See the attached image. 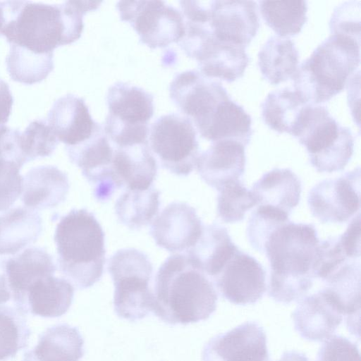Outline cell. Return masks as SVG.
Here are the masks:
<instances>
[{
  "label": "cell",
  "instance_id": "cell-7",
  "mask_svg": "<svg viewBox=\"0 0 361 361\" xmlns=\"http://www.w3.org/2000/svg\"><path fill=\"white\" fill-rule=\"evenodd\" d=\"M108 270L114 285V310L120 318L135 322L152 312L153 267L145 254L133 248L120 250L109 259Z\"/></svg>",
  "mask_w": 361,
  "mask_h": 361
},
{
  "label": "cell",
  "instance_id": "cell-41",
  "mask_svg": "<svg viewBox=\"0 0 361 361\" xmlns=\"http://www.w3.org/2000/svg\"><path fill=\"white\" fill-rule=\"evenodd\" d=\"M340 243L349 259L360 257V214L349 224L345 231L338 236Z\"/></svg>",
  "mask_w": 361,
  "mask_h": 361
},
{
  "label": "cell",
  "instance_id": "cell-32",
  "mask_svg": "<svg viewBox=\"0 0 361 361\" xmlns=\"http://www.w3.org/2000/svg\"><path fill=\"white\" fill-rule=\"evenodd\" d=\"M6 66L14 81L32 85L44 80L53 71V53L38 54L11 44Z\"/></svg>",
  "mask_w": 361,
  "mask_h": 361
},
{
  "label": "cell",
  "instance_id": "cell-30",
  "mask_svg": "<svg viewBox=\"0 0 361 361\" xmlns=\"http://www.w3.org/2000/svg\"><path fill=\"white\" fill-rule=\"evenodd\" d=\"M309 104L311 103L295 90H276L269 92L262 104V116L272 130L291 135Z\"/></svg>",
  "mask_w": 361,
  "mask_h": 361
},
{
  "label": "cell",
  "instance_id": "cell-35",
  "mask_svg": "<svg viewBox=\"0 0 361 361\" xmlns=\"http://www.w3.org/2000/svg\"><path fill=\"white\" fill-rule=\"evenodd\" d=\"M218 191L217 213L225 223L242 221L245 213L257 205L251 190L247 189L240 179L226 183Z\"/></svg>",
  "mask_w": 361,
  "mask_h": 361
},
{
  "label": "cell",
  "instance_id": "cell-27",
  "mask_svg": "<svg viewBox=\"0 0 361 361\" xmlns=\"http://www.w3.org/2000/svg\"><path fill=\"white\" fill-rule=\"evenodd\" d=\"M301 183L289 169L276 168L264 173L255 182L251 191L257 205H266L290 214L298 204Z\"/></svg>",
  "mask_w": 361,
  "mask_h": 361
},
{
  "label": "cell",
  "instance_id": "cell-10",
  "mask_svg": "<svg viewBox=\"0 0 361 361\" xmlns=\"http://www.w3.org/2000/svg\"><path fill=\"white\" fill-rule=\"evenodd\" d=\"M169 95L204 139L221 105L230 98L221 82L195 70L177 74L170 84Z\"/></svg>",
  "mask_w": 361,
  "mask_h": 361
},
{
  "label": "cell",
  "instance_id": "cell-5",
  "mask_svg": "<svg viewBox=\"0 0 361 361\" xmlns=\"http://www.w3.org/2000/svg\"><path fill=\"white\" fill-rule=\"evenodd\" d=\"M360 62V43L331 35L298 66L295 90L312 104L326 102L344 89Z\"/></svg>",
  "mask_w": 361,
  "mask_h": 361
},
{
  "label": "cell",
  "instance_id": "cell-22",
  "mask_svg": "<svg viewBox=\"0 0 361 361\" xmlns=\"http://www.w3.org/2000/svg\"><path fill=\"white\" fill-rule=\"evenodd\" d=\"M68 189L66 173L53 166H37L23 178L21 201L32 210L53 208L66 200Z\"/></svg>",
  "mask_w": 361,
  "mask_h": 361
},
{
  "label": "cell",
  "instance_id": "cell-44",
  "mask_svg": "<svg viewBox=\"0 0 361 361\" xmlns=\"http://www.w3.org/2000/svg\"><path fill=\"white\" fill-rule=\"evenodd\" d=\"M11 299V292L6 273L5 260L0 259V305Z\"/></svg>",
  "mask_w": 361,
  "mask_h": 361
},
{
  "label": "cell",
  "instance_id": "cell-12",
  "mask_svg": "<svg viewBox=\"0 0 361 361\" xmlns=\"http://www.w3.org/2000/svg\"><path fill=\"white\" fill-rule=\"evenodd\" d=\"M360 168L343 176L325 179L310 191L307 204L312 214L322 223H344L360 207Z\"/></svg>",
  "mask_w": 361,
  "mask_h": 361
},
{
  "label": "cell",
  "instance_id": "cell-40",
  "mask_svg": "<svg viewBox=\"0 0 361 361\" xmlns=\"http://www.w3.org/2000/svg\"><path fill=\"white\" fill-rule=\"evenodd\" d=\"M317 361H361L357 345L345 337L332 335L320 347Z\"/></svg>",
  "mask_w": 361,
  "mask_h": 361
},
{
  "label": "cell",
  "instance_id": "cell-23",
  "mask_svg": "<svg viewBox=\"0 0 361 361\" xmlns=\"http://www.w3.org/2000/svg\"><path fill=\"white\" fill-rule=\"evenodd\" d=\"M84 352V339L78 329L57 324L39 335L37 344L24 353L22 361H79Z\"/></svg>",
  "mask_w": 361,
  "mask_h": 361
},
{
  "label": "cell",
  "instance_id": "cell-20",
  "mask_svg": "<svg viewBox=\"0 0 361 361\" xmlns=\"http://www.w3.org/2000/svg\"><path fill=\"white\" fill-rule=\"evenodd\" d=\"M245 147L234 141L212 142L197 159L196 168L200 177L217 190L226 183L240 179L245 169Z\"/></svg>",
  "mask_w": 361,
  "mask_h": 361
},
{
  "label": "cell",
  "instance_id": "cell-31",
  "mask_svg": "<svg viewBox=\"0 0 361 361\" xmlns=\"http://www.w3.org/2000/svg\"><path fill=\"white\" fill-rule=\"evenodd\" d=\"M159 194L152 186L143 190L128 188L115 204L118 220L130 229L147 226L158 213Z\"/></svg>",
  "mask_w": 361,
  "mask_h": 361
},
{
  "label": "cell",
  "instance_id": "cell-9",
  "mask_svg": "<svg viewBox=\"0 0 361 361\" xmlns=\"http://www.w3.org/2000/svg\"><path fill=\"white\" fill-rule=\"evenodd\" d=\"M149 147L161 166L178 176H188L200 156L196 130L186 117L172 113L158 118L149 131Z\"/></svg>",
  "mask_w": 361,
  "mask_h": 361
},
{
  "label": "cell",
  "instance_id": "cell-43",
  "mask_svg": "<svg viewBox=\"0 0 361 361\" xmlns=\"http://www.w3.org/2000/svg\"><path fill=\"white\" fill-rule=\"evenodd\" d=\"M13 103V96L8 84L0 79V137L8 128L6 123L11 114Z\"/></svg>",
  "mask_w": 361,
  "mask_h": 361
},
{
  "label": "cell",
  "instance_id": "cell-36",
  "mask_svg": "<svg viewBox=\"0 0 361 361\" xmlns=\"http://www.w3.org/2000/svg\"><path fill=\"white\" fill-rule=\"evenodd\" d=\"M18 143L27 163L36 158L50 156L55 150L59 140L46 121L35 120L24 131L19 130Z\"/></svg>",
  "mask_w": 361,
  "mask_h": 361
},
{
  "label": "cell",
  "instance_id": "cell-15",
  "mask_svg": "<svg viewBox=\"0 0 361 361\" xmlns=\"http://www.w3.org/2000/svg\"><path fill=\"white\" fill-rule=\"evenodd\" d=\"M202 361H271L262 326L246 322L219 334L204 345Z\"/></svg>",
  "mask_w": 361,
  "mask_h": 361
},
{
  "label": "cell",
  "instance_id": "cell-2",
  "mask_svg": "<svg viewBox=\"0 0 361 361\" xmlns=\"http://www.w3.org/2000/svg\"><path fill=\"white\" fill-rule=\"evenodd\" d=\"M152 312L169 324L207 319L216 310L218 295L212 282L186 255L168 257L155 279Z\"/></svg>",
  "mask_w": 361,
  "mask_h": 361
},
{
  "label": "cell",
  "instance_id": "cell-21",
  "mask_svg": "<svg viewBox=\"0 0 361 361\" xmlns=\"http://www.w3.org/2000/svg\"><path fill=\"white\" fill-rule=\"evenodd\" d=\"M73 295L74 288L68 281L49 275L34 281L14 307L26 315L30 312L42 317L55 318L67 312Z\"/></svg>",
  "mask_w": 361,
  "mask_h": 361
},
{
  "label": "cell",
  "instance_id": "cell-6",
  "mask_svg": "<svg viewBox=\"0 0 361 361\" xmlns=\"http://www.w3.org/2000/svg\"><path fill=\"white\" fill-rule=\"evenodd\" d=\"M292 135L305 147L310 161L318 172L343 170L353 154L350 129L341 126L323 106L309 104Z\"/></svg>",
  "mask_w": 361,
  "mask_h": 361
},
{
  "label": "cell",
  "instance_id": "cell-8",
  "mask_svg": "<svg viewBox=\"0 0 361 361\" xmlns=\"http://www.w3.org/2000/svg\"><path fill=\"white\" fill-rule=\"evenodd\" d=\"M108 114L104 131L116 147L148 142L149 122L154 114V97L144 89L123 82L107 92Z\"/></svg>",
  "mask_w": 361,
  "mask_h": 361
},
{
  "label": "cell",
  "instance_id": "cell-1",
  "mask_svg": "<svg viewBox=\"0 0 361 361\" xmlns=\"http://www.w3.org/2000/svg\"><path fill=\"white\" fill-rule=\"evenodd\" d=\"M320 241L314 225L288 221L267 240L263 252L270 264L268 294L285 304L302 298L313 284Z\"/></svg>",
  "mask_w": 361,
  "mask_h": 361
},
{
  "label": "cell",
  "instance_id": "cell-19",
  "mask_svg": "<svg viewBox=\"0 0 361 361\" xmlns=\"http://www.w3.org/2000/svg\"><path fill=\"white\" fill-rule=\"evenodd\" d=\"M190 58L197 61L204 76L228 82L242 77L249 62L245 47L219 41L212 35L197 44Z\"/></svg>",
  "mask_w": 361,
  "mask_h": 361
},
{
  "label": "cell",
  "instance_id": "cell-33",
  "mask_svg": "<svg viewBox=\"0 0 361 361\" xmlns=\"http://www.w3.org/2000/svg\"><path fill=\"white\" fill-rule=\"evenodd\" d=\"M260 12L265 23L280 37L298 34L306 23V1H260Z\"/></svg>",
  "mask_w": 361,
  "mask_h": 361
},
{
  "label": "cell",
  "instance_id": "cell-11",
  "mask_svg": "<svg viewBox=\"0 0 361 361\" xmlns=\"http://www.w3.org/2000/svg\"><path fill=\"white\" fill-rule=\"evenodd\" d=\"M121 20L128 22L140 40L151 49L178 42L185 33L182 14L163 1H119Z\"/></svg>",
  "mask_w": 361,
  "mask_h": 361
},
{
  "label": "cell",
  "instance_id": "cell-25",
  "mask_svg": "<svg viewBox=\"0 0 361 361\" xmlns=\"http://www.w3.org/2000/svg\"><path fill=\"white\" fill-rule=\"evenodd\" d=\"M114 171L129 189L147 190L156 177L157 164L148 142L114 147Z\"/></svg>",
  "mask_w": 361,
  "mask_h": 361
},
{
  "label": "cell",
  "instance_id": "cell-38",
  "mask_svg": "<svg viewBox=\"0 0 361 361\" xmlns=\"http://www.w3.org/2000/svg\"><path fill=\"white\" fill-rule=\"evenodd\" d=\"M360 1H345L334 11L329 21L331 35L360 43Z\"/></svg>",
  "mask_w": 361,
  "mask_h": 361
},
{
  "label": "cell",
  "instance_id": "cell-16",
  "mask_svg": "<svg viewBox=\"0 0 361 361\" xmlns=\"http://www.w3.org/2000/svg\"><path fill=\"white\" fill-rule=\"evenodd\" d=\"M208 25L216 39L245 48L259 27L253 1H209Z\"/></svg>",
  "mask_w": 361,
  "mask_h": 361
},
{
  "label": "cell",
  "instance_id": "cell-3",
  "mask_svg": "<svg viewBox=\"0 0 361 361\" xmlns=\"http://www.w3.org/2000/svg\"><path fill=\"white\" fill-rule=\"evenodd\" d=\"M102 1H67L51 5L20 1L1 35L11 44L38 54H49L58 47L78 40L82 32L83 16Z\"/></svg>",
  "mask_w": 361,
  "mask_h": 361
},
{
  "label": "cell",
  "instance_id": "cell-34",
  "mask_svg": "<svg viewBox=\"0 0 361 361\" xmlns=\"http://www.w3.org/2000/svg\"><path fill=\"white\" fill-rule=\"evenodd\" d=\"M27 315L16 307L0 305V361L13 359L29 343Z\"/></svg>",
  "mask_w": 361,
  "mask_h": 361
},
{
  "label": "cell",
  "instance_id": "cell-24",
  "mask_svg": "<svg viewBox=\"0 0 361 361\" xmlns=\"http://www.w3.org/2000/svg\"><path fill=\"white\" fill-rule=\"evenodd\" d=\"M238 250L227 229L213 224L204 226L200 238L186 251V255L206 275L214 278Z\"/></svg>",
  "mask_w": 361,
  "mask_h": 361
},
{
  "label": "cell",
  "instance_id": "cell-18",
  "mask_svg": "<svg viewBox=\"0 0 361 361\" xmlns=\"http://www.w3.org/2000/svg\"><path fill=\"white\" fill-rule=\"evenodd\" d=\"M47 123L66 147L87 141L102 128L92 118L85 100L73 94L61 97L54 102Z\"/></svg>",
  "mask_w": 361,
  "mask_h": 361
},
{
  "label": "cell",
  "instance_id": "cell-37",
  "mask_svg": "<svg viewBox=\"0 0 361 361\" xmlns=\"http://www.w3.org/2000/svg\"><path fill=\"white\" fill-rule=\"evenodd\" d=\"M289 214L283 210L266 205H257L247 222L246 234L249 243L255 250L263 252L271 234L289 221Z\"/></svg>",
  "mask_w": 361,
  "mask_h": 361
},
{
  "label": "cell",
  "instance_id": "cell-29",
  "mask_svg": "<svg viewBox=\"0 0 361 361\" xmlns=\"http://www.w3.org/2000/svg\"><path fill=\"white\" fill-rule=\"evenodd\" d=\"M298 51L288 38L271 36L260 49L258 65L261 73L271 85L292 79L298 68Z\"/></svg>",
  "mask_w": 361,
  "mask_h": 361
},
{
  "label": "cell",
  "instance_id": "cell-46",
  "mask_svg": "<svg viewBox=\"0 0 361 361\" xmlns=\"http://www.w3.org/2000/svg\"><path fill=\"white\" fill-rule=\"evenodd\" d=\"M4 25V13L1 1H0V32Z\"/></svg>",
  "mask_w": 361,
  "mask_h": 361
},
{
  "label": "cell",
  "instance_id": "cell-4",
  "mask_svg": "<svg viewBox=\"0 0 361 361\" xmlns=\"http://www.w3.org/2000/svg\"><path fill=\"white\" fill-rule=\"evenodd\" d=\"M60 271L78 288L91 287L102 277L105 262L104 233L85 209L62 216L54 234Z\"/></svg>",
  "mask_w": 361,
  "mask_h": 361
},
{
  "label": "cell",
  "instance_id": "cell-17",
  "mask_svg": "<svg viewBox=\"0 0 361 361\" xmlns=\"http://www.w3.org/2000/svg\"><path fill=\"white\" fill-rule=\"evenodd\" d=\"M203 228L193 207L174 202L154 220L150 233L159 247L172 252H182L195 245Z\"/></svg>",
  "mask_w": 361,
  "mask_h": 361
},
{
  "label": "cell",
  "instance_id": "cell-14",
  "mask_svg": "<svg viewBox=\"0 0 361 361\" xmlns=\"http://www.w3.org/2000/svg\"><path fill=\"white\" fill-rule=\"evenodd\" d=\"M344 307L328 287L304 297L292 314L295 329L303 338L322 341L335 332L343 321Z\"/></svg>",
  "mask_w": 361,
  "mask_h": 361
},
{
  "label": "cell",
  "instance_id": "cell-26",
  "mask_svg": "<svg viewBox=\"0 0 361 361\" xmlns=\"http://www.w3.org/2000/svg\"><path fill=\"white\" fill-rule=\"evenodd\" d=\"M5 269L11 299L16 306L27 288L41 277L54 275L56 266L44 248L34 247L5 260Z\"/></svg>",
  "mask_w": 361,
  "mask_h": 361
},
{
  "label": "cell",
  "instance_id": "cell-42",
  "mask_svg": "<svg viewBox=\"0 0 361 361\" xmlns=\"http://www.w3.org/2000/svg\"><path fill=\"white\" fill-rule=\"evenodd\" d=\"M360 69L355 72L347 82L348 102L353 117L357 125L360 126Z\"/></svg>",
  "mask_w": 361,
  "mask_h": 361
},
{
  "label": "cell",
  "instance_id": "cell-28",
  "mask_svg": "<svg viewBox=\"0 0 361 361\" xmlns=\"http://www.w3.org/2000/svg\"><path fill=\"white\" fill-rule=\"evenodd\" d=\"M42 231L37 212L14 207L0 215V255H14L37 241Z\"/></svg>",
  "mask_w": 361,
  "mask_h": 361
},
{
  "label": "cell",
  "instance_id": "cell-45",
  "mask_svg": "<svg viewBox=\"0 0 361 361\" xmlns=\"http://www.w3.org/2000/svg\"><path fill=\"white\" fill-rule=\"evenodd\" d=\"M278 361H310L308 358L300 352L295 350L286 351Z\"/></svg>",
  "mask_w": 361,
  "mask_h": 361
},
{
  "label": "cell",
  "instance_id": "cell-13",
  "mask_svg": "<svg viewBox=\"0 0 361 361\" xmlns=\"http://www.w3.org/2000/svg\"><path fill=\"white\" fill-rule=\"evenodd\" d=\"M214 279L221 296L235 305L254 304L266 291L263 267L255 258L239 250Z\"/></svg>",
  "mask_w": 361,
  "mask_h": 361
},
{
  "label": "cell",
  "instance_id": "cell-39",
  "mask_svg": "<svg viewBox=\"0 0 361 361\" xmlns=\"http://www.w3.org/2000/svg\"><path fill=\"white\" fill-rule=\"evenodd\" d=\"M20 169L16 164L0 159V212L7 210L21 195Z\"/></svg>",
  "mask_w": 361,
  "mask_h": 361
}]
</instances>
